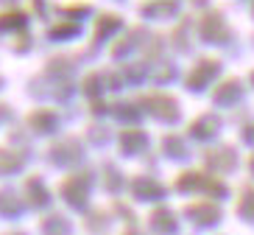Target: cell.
<instances>
[{
	"mask_svg": "<svg viewBox=\"0 0 254 235\" xmlns=\"http://www.w3.org/2000/svg\"><path fill=\"white\" fill-rule=\"evenodd\" d=\"M142 106H145L151 115L165 118V121H173V118L179 115V106L173 104V98H168V95H145V98H142Z\"/></svg>",
	"mask_w": 254,
	"mask_h": 235,
	"instance_id": "7a4b0ae2",
	"label": "cell"
},
{
	"mask_svg": "<svg viewBox=\"0 0 254 235\" xmlns=\"http://www.w3.org/2000/svg\"><path fill=\"white\" fill-rule=\"evenodd\" d=\"M131 190H134V196H137V199H157V196H162V188H159L154 179H145V176L134 179Z\"/></svg>",
	"mask_w": 254,
	"mask_h": 235,
	"instance_id": "52a82bcc",
	"label": "cell"
},
{
	"mask_svg": "<svg viewBox=\"0 0 254 235\" xmlns=\"http://www.w3.org/2000/svg\"><path fill=\"white\" fill-rule=\"evenodd\" d=\"M0 210L6 213V216H17V213L23 210V202L11 190H0Z\"/></svg>",
	"mask_w": 254,
	"mask_h": 235,
	"instance_id": "9a60e30c",
	"label": "cell"
},
{
	"mask_svg": "<svg viewBox=\"0 0 254 235\" xmlns=\"http://www.w3.org/2000/svg\"><path fill=\"white\" fill-rule=\"evenodd\" d=\"M207 162L221 168V171H229V168L235 165V152H232V149H215V152L207 154Z\"/></svg>",
	"mask_w": 254,
	"mask_h": 235,
	"instance_id": "9c48e42d",
	"label": "cell"
},
{
	"mask_svg": "<svg viewBox=\"0 0 254 235\" xmlns=\"http://www.w3.org/2000/svg\"><path fill=\"white\" fill-rule=\"evenodd\" d=\"M118 25H120V17H115V14H104L101 20H98V25H95V39L109 37V34H112V28H118Z\"/></svg>",
	"mask_w": 254,
	"mask_h": 235,
	"instance_id": "d6986e66",
	"label": "cell"
},
{
	"mask_svg": "<svg viewBox=\"0 0 254 235\" xmlns=\"http://www.w3.org/2000/svg\"><path fill=\"white\" fill-rule=\"evenodd\" d=\"M215 73H218V62H209V59L201 62V65H198V68L190 73V78H187V87H190V90H198V87H204V84L215 76Z\"/></svg>",
	"mask_w": 254,
	"mask_h": 235,
	"instance_id": "5b68a950",
	"label": "cell"
},
{
	"mask_svg": "<svg viewBox=\"0 0 254 235\" xmlns=\"http://www.w3.org/2000/svg\"><path fill=\"white\" fill-rule=\"evenodd\" d=\"M240 95V84L238 81H226L215 90V101L218 104H232V101Z\"/></svg>",
	"mask_w": 254,
	"mask_h": 235,
	"instance_id": "2e32d148",
	"label": "cell"
},
{
	"mask_svg": "<svg viewBox=\"0 0 254 235\" xmlns=\"http://www.w3.org/2000/svg\"><path fill=\"white\" fill-rule=\"evenodd\" d=\"M218 129V121L215 118H198V123H193L190 126V132H193V137H212Z\"/></svg>",
	"mask_w": 254,
	"mask_h": 235,
	"instance_id": "ac0fdd59",
	"label": "cell"
},
{
	"mask_svg": "<svg viewBox=\"0 0 254 235\" xmlns=\"http://www.w3.org/2000/svg\"><path fill=\"white\" fill-rule=\"evenodd\" d=\"M11 25H25V14H20V11H6V14H0V31L11 28Z\"/></svg>",
	"mask_w": 254,
	"mask_h": 235,
	"instance_id": "7402d4cb",
	"label": "cell"
},
{
	"mask_svg": "<svg viewBox=\"0 0 254 235\" xmlns=\"http://www.w3.org/2000/svg\"><path fill=\"white\" fill-rule=\"evenodd\" d=\"M151 224H154V230L162 235L173 233V227H176V219H173V213L168 210V207H159V210H154V216H151Z\"/></svg>",
	"mask_w": 254,
	"mask_h": 235,
	"instance_id": "8992f818",
	"label": "cell"
},
{
	"mask_svg": "<svg viewBox=\"0 0 254 235\" xmlns=\"http://www.w3.org/2000/svg\"><path fill=\"white\" fill-rule=\"evenodd\" d=\"M173 11H176V3H171V0H165V3H145L142 6V14H148V17H171Z\"/></svg>",
	"mask_w": 254,
	"mask_h": 235,
	"instance_id": "e0dca14e",
	"label": "cell"
},
{
	"mask_svg": "<svg viewBox=\"0 0 254 235\" xmlns=\"http://www.w3.org/2000/svg\"><path fill=\"white\" fill-rule=\"evenodd\" d=\"M20 165H23V157L20 154L8 152V149H0V174H14Z\"/></svg>",
	"mask_w": 254,
	"mask_h": 235,
	"instance_id": "4fadbf2b",
	"label": "cell"
},
{
	"mask_svg": "<svg viewBox=\"0 0 254 235\" xmlns=\"http://www.w3.org/2000/svg\"><path fill=\"white\" fill-rule=\"evenodd\" d=\"M187 216L198 224H215L218 221V210L212 205H190L187 207Z\"/></svg>",
	"mask_w": 254,
	"mask_h": 235,
	"instance_id": "ba28073f",
	"label": "cell"
},
{
	"mask_svg": "<svg viewBox=\"0 0 254 235\" xmlns=\"http://www.w3.org/2000/svg\"><path fill=\"white\" fill-rule=\"evenodd\" d=\"M53 157L62 159V162H75V159L81 157V149H78L73 140H64V143L53 146Z\"/></svg>",
	"mask_w": 254,
	"mask_h": 235,
	"instance_id": "8fae6325",
	"label": "cell"
},
{
	"mask_svg": "<svg viewBox=\"0 0 254 235\" xmlns=\"http://www.w3.org/2000/svg\"><path fill=\"white\" fill-rule=\"evenodd\" d=\"M75 31H78V25H75V23H59V25H53L51 37H56V39H64V37H75Z\"/></svg>",
	"mask_w": 254,
	"mask_h": 235,
	"instance_id": "603a6c76",
	"label": "cell"
},
{
	"mask_svg": "<svg viewBox=\"0 0 254 235\" xmlns=\"http://www.w3.org/2000/svg\"><path fill=\"white\" fill-rule=\"evenodd\" d=\"M87 185H90V179L84 174H78V176H70L67 182L62 185V196L67 199L70 205H84V199H87Z\"/></svg>",
	"mask_w": 254,
	"mask_h": 235,
	"instance_id": "3957f363",
	"label": "cell"
},
{
	"mask_svg": "<svg viewBox=\"0 0 254 235\" xmlns=\"http://www.w3.org/2000/svg\"><path fill=\"white\" fill-rule=\"evenodd\" d=\"M25 196H28L31 205H37V207L48 202V193H45V188H42V182H39L37 176H31L28 179V185H25Z\"/></svg>",
	"mask_w": 254,
	"mask_h": 235,
	"instance_id": "7c38bea8",
	"label": "cell"
},
{
	"mask_svg": "<svg viewBox=\"0 0 254 235\" xmlns=\"http://www.w3.org/2000/svg\"><path fill=\"white\" fill-rule=\"evenodd\" d=\"M240 213L246 219H254V188L243 190V196H240Z\"/></svg>",
	"mask_w": 254,
	"mask_h": 235,
	"instance_id": "44dd1931",
	"label": "cell"
},
{
	"mask_svg": "<svg viewBox=\"0 0 254 235\" xmlns=\"http://www.w3.org/2000/svg\"><path fill=\"white\" fill-rule=\"evenodd\" d=\"M28 121H31V126H34L37 132H53L56 129V115H53L51 109H39V112L31 115Z\"/></svg>",
	"mask_w": 254,
	"mask_h": 235,
	"instance_id": "30bf717a",
	"label": "cell"
},
{
	"mask_svg": "<svg viewBox=\"0 0 254 235\" xmlns=\"http://www.w3.org/2000/svg\"><path fill=\"white\" fill-rule=\"evenodd\" d=\"M165 152L173 154V157H179V154H185V149L179 146V140H176V137H168V140H165Z\"/></svg>",
	"mask_w": 254,
	"mask_h": 235,
	"instance_id": "cb8c5ba5",
	"label": "cell"
},
{
	"mask_svg": "<svg viewBox=\"0 0 254 235\" xmlns=\"http://www.w3.org/2000/svg\"><path fill=\"white\" fill-rule=\"evenodd\" d=\"M252 174H254V157H252Z\"/></svg>",
	"mask_w": 254,
	"mask_h": 235,
	"instance_id": "d4e9b609",
	"label": "cell"
},
{
	"mask_svg": "<svg viewBox=\"0 0 254 235\" xmlns=\"http://www.w3.org/2000/svg\"><path fill=\"white\" fill-rule=\"evenodd\" d=\"M42 227H45V233L48 235H64L67 233V221L62 219V216H48L45 221H42Z\"/></svg>",
	"mask_w": 254,
	"mask_h": 235,
	"instance_id": "ffe728a7",
	"label": "cell"
},
{
	"mask_svg": "<svg viewBox=\"0 0 254 235\" xmlns=\"http://www.w3.org/2000/svg\"><path fill=\"white\" fill-rule=\"evenodd\" d=\"M120 140H123V152L126 154H131V152H140L142 146H145V135H142L140 129L137 132H123V135H120Z\"/></svg>",
	"mask_w": 254,
	"mask_h": 235,
	"instance_id": "5bb4252c",
	"label": "cell"
},
{
	"mask_svg": "<svg viewBox=\"0 0 254 235\" xmlns=\"http://www.w3.org/2000/svg\"><path fill=\"white\" fill-rule=\"evenodd\" d=\"M179 190H207V193H215V196H224L226 188L215 179H209V176H201V174H185L176 179Z\"/></svg>",
	"mask_w": 254,
	"mask_h": 235,
	"instance_id": "6da1fadb",
	"label": "cell"
},
{
	"mask_svg": "<svg viewBox=\"0 0 254 235\" xmlns=\"http://www.w3.org/2000/svg\"><path fill=\"white\" fill-rule=\"evenodd\" d=\"M201 37L209 42H224L226 39V25L221 20V14H207L201 20Z\"/></svg>",
	"mask_w": 254,
	"mask_h": 235,
	"instance_id": "277c9868",
	"label": "cell"
}]
</instances>
